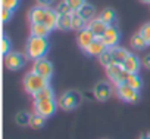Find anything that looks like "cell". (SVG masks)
<instances>
[{"label": "cell", "mask_w": 150, "mask_h": 139, "mask_svg": "<svg viewBox=\"0 0 150 139\" xmlns=\"http://www.w3.org/2000/svg\"><path fill=\"white\" fill-rule=\"evenodd\" d=\"M28 21H30V24H43L52 31V30L57 28L59 14L56 12V9H50L49 6L38 5L30 11Z\"/></svg>", "instance_id": "6da1fadb"}, {"label": "cell", "mask_w": 150, "mask_h": 139, "mask_svg": "<svg viewBox=\"0 0 150 139\" xmlns=\"http://www.w3.org/2000/svg\"><path fill=\"white\" fill-rule=\"evenodd\" d=\"M47 50H49V42L46 37H35V36L28 37L25 44V53L30 59L37 61L40 58H44Z\"/></svg>", "instance_id": "7a4b0ae2"}, {"label": "cell", "mask_w": 150, "mask_h": 139, "mask_svg": "<svg viewBox=\"0 0 150 139\" xmlns=\"http://www.w3.org/2000/svg\"><path fill=\"white\" fill-rule=\"evenodd\" d=\"M46 86H49V80L44 79L43 76H40V74L35 73V71H31V73H28V74L24 77V87H25V90H27L28 93H31V95L37 93L38 90L44 89Z\"/></svg>", "instance_id": "3957f363"}, {"label": "cell", "mask_w": 150, "mask_h": 139, "mask_svg": "<svg viewBox=\"0 0 150 139\" xmlns=\"http://www.w3.org/2000/svg\"><path fill=\"white\" fill-rule=\"evenodd\" d=\"M81 99H83V96H81L80 92H77V90H68V92H65V93L59 98L57 105H59L62 110L69 111V110L77 108V107L81 104Z\"/></svg>", "instance_id": "277c9868"}, {"label": "cell", "mask_w": 150, "mask_h": 139, "mask_svg": "<svg viewBox=\"0 0 150 139\" xmlns=\"http://www.w3.org/2000/svg\"><path fill=\"white\" fill-rule=\"evenodd\" d=\"M27 62V56H24L22 53H18V52H9L5 55V65L8 70L11 71H16V70H21Z\"/></svg>", "instance_id": "5b68a950"}, {"label": "cell", "mask_w": 150, "mask_h": 139, "mask_svg": "<svg viewBox=\"0 0 150 139\" xmlns=\"http://www.w3.org/2000/svg\"><path fill=\"white\" fill-rule=\"evenodd\" d=\"M106 74H108V77H109L116 86L125 83L127 76H128V73L124 70V67L119 65V64H112V65L106 67Z\"/></svg>", "instance_id": "8992f818"}, {"label": "cell", "mask_w": 150, "mask_h": 139, "mask_svg": "<svg viewBox=\"0 0 150 139\" xmlns=\"http://www.w3.org/2000/svg\"><path fill=\"white\" fill-rule=\"evenodd\" d=\"M116 92H118V96L125 101V102H129V104H135L140 101V92L129 87L128 85L122 83V85H118L116 86Z\"/></svg>", "instance_id": "52a82bcc"}, {"label": "cell", "mask_w": 150, "mask_h": 139, "mask_svg": "<svg viewBox=\"0 0 150 139\" xmlns=\"http://www.w3.org/2000/svg\"><path fill=\"white\" fill-rule=\"evenodd\" d=\"M57 104L54 102V99H44V101H35L34 104V110L37 114L43 115L44 118H49L54 114Z\"/></svg>", "instance_id": "ba28073f"}, {"label": "cell", "mask_w": 150, "mask_h": 139, "mask_svg": "<svg viewBox=\"0 0 150 139\" xmlns=\"http://www.w3.org/2000/svg\"><path fill=\"white\" fill-rule=\"evenodd\" d=\"M33 71L38 73L40 76H43L44 79L50 80L52 76H53V65L50 61H47L46 58H40L37 61H34V68Z\"/></svg>", "instance_id": "9c48e42d"}, {"label": "cell", "mask_w": 150, "mask_h": 139, "mask_svg": "<svg viewBox=\"0 0 150 139\" xmlns=\"http://www.w3.org/2000/svg\"><path fill=\"white\" fill-rule=\"evenodd\" d=\"M119 31H118V28L115 27V25H109L108 27V30L105 31V34L102 36V40H103V43L110 49V47H115V46H118V42H119Z\"/></svg>", "instance_id": "30bf717a"}, {"label": "cell", "mask_w": 150, "mask_h": 139, "mask_svg": "<svg viewBox=\"0 0 150 139\" xmlns=\"http://www.w3.org/2000/svg\"><path fill=\"white\" fill-rule=\"evenodd\" d=\"M96 40V36L93 34V31L88 28V27H86V28H83L81 31H78V36H77V43H78V46H80V49H83V50H86L93 42Z\"/></svg>", "instance_id": "8fae6325"}, {"label": "cell", "mask_w": 150, "mask_h": 139, "mask_svg": "<svg viewBox=\"0 0 150 139\" xmlns=\"http://www.w3.org/2000/svg\"><path fill=\"white\" fill-rule=\"evenodd\" d=\"M93 93H94V98H96L97 101H102V102H103V101H106V99H109V98L112 96V87H110L109 83L100 82V83H97V85L94 86Z\"/></svg>", "instance_id": "7c38bea8"}, {"label": "cell", "mask_w": 150, "mask_h": 139, "mask_svg": "<svg viewBox=\"0 0 150 139\" xmlns=\"http://www.w3.org/2000/svg\"><path fill=\"white\" fill-rule=\"evenodd\" d=\"M124 70L128 74H137L140 71V67H141V61L138 59V56H135L134 53H129L128 58L124 61L122 64Z\"/></svg>", "instance_id": "4fadbf2b"}, {"label": "cell", "mask_w": 150, "mask_h": 139, "mask_svg": "<svg viewBox=\"0 0 150 139\" xmlns=\"http://www.w3.org/2000/svg\"><path fill=\"white\" fill-rule=\"evenodd\" d=\"M87 27L93 31V34L96 36V39H102V36L105 34V31L108 30L109 25H106L100 18H93L91 21L87 22Z\"/></svg>", "instance_id": "5bb4252c"}, {"label": "cell", "mask_w": 150, "mask_h": 139, "mask_svg": "<svg viewBox=\"0 0 150 139\" xmlns=\"http://www.w3.org/2000/svg\"><path fill=\"white\" fill-rule=\"evenodd\" d=\"M106 49H109V47L103 43V40H102V39H96L84 52H86L87 55H90V56H100Z\"/></svg>", "instance_id": "9a60e30c"}, {"label": "cell", "mask_w": 150, "mask_h": 139, "mask_svg": "<svg viewBox=\"0 0 150 139\" xmlns=\"http://www.w3.org/2000/svg\"><path fill=\"white\" fill-rule=\"evenodd\" d=\"M110 53H112V58H113V64H119L122 65L124 61L128 58L129 52L124 47H119V46H115V47H110Z\"/></svg>", "instance_id": "2e32d148"}, {"label": "cell", "mask_w": 150, "mask_h": 139, "mask_svg": "<svg viewBox=\"0 0 150 139\" xmlns=\"http://www.w3.org/2000/svg\"><path fill=\"white\" fill-rule=\"evenodd\" d=\"M99 18H100L106 25H115V24H116V12H115L112 8L103 9Z\"/></svg>", "instance_id": "e0dca14e"}, {"label": "cell", "mask_w": 150, "mask_h": 139, "mask_svg": "<svg viewBox=\"0 0 150 139\" xmlns=\"http://www.w3.org/2000/svg\"><path fill=\"white\" fill-rule=\"evenodd\" d=\"M72 18V30H77V31H81L83 28L87 27V21L78 14V12H72L71 15Z\"/></svg>", "instance_id": "ac0fdd59"}, {"label": "cell", "mask_w": 150, "mask_h": 139, "mask_svg": "<svg viewBox=\"0 0 150 139\" xmlns=\"http://www.w3.org/2000/svg\"><path fill=\"white\" fill-rule=\"evenodd\" d=\"M34 96V101H44V99H54V92L50 86H46L44 89L38 90L37 93L33 95Z\"/></svg>", "instance_id": "d6986e66"}, {"label": "cell", "mask_w": 150, "mask_h": 139, "mask_svg": "<svg viewBox=\"0 0 150 139\" xmlns=\"http://www.w3.org/2000/svg\"><path fill=\"white\" fill-rule=\"evenodd\" d=\"M30 30H31V36H35V37H47L50 33V30L43 24H31Z\"/></svg>", "instance_id": "ffe728a7"}, {"label": "cell", "mask_w": 150, "mask_h": 139, "mask_svg": "<svg viewBox=\"0 0 150 139\" xmlns=\"http://www.w3.org/2000/svg\"><path fill=\"white\" fill-rule=\"evenodd\" d=\"M77 12H78V14H80V15L87 21V22H88V21H91V19L94 18V14H96L94 6H93V5H90V3H86V5H84L80 11H77Z\"/></svg>", "instance_id": "44dd1931"}, {"label": "cell", "mask_w": 150, "mask_h": 139, "mask_svg": "<svg viewBox=\"0 0 150 139\" xmlns=\"http://www.w3.org/2000/svg\"><path fill=\"white\" fill-rule=\"evenodd\" d=\"M125 85H128L129 87L135 89V90H141V86H143V82L141 79L138 77V74H128L127 76V80H125Z\"/></svg>", "instance_id": "7402d4cb"}, {"label": "cell", "mask_w": 150, "mask_h": 139, "mask_svg": "<svg viewBox=\"0 0 150 139\" xmlns=\"http://www.w3.org/2000/svg\"><path fill=\"white\" fill-rule=\"evenodd\" d=\"M57 28L62 30V31L72 30V18H71V15H59Z\"/></svg>", "instance_id": "603a6c76"}, {"label": "cell", "mask_w": 150, "mask_h": 139, "mask_svg": "<svg viewBox=\"0 0 150 139\" xmlns=\"http://www.w3.org/2000/svg\"><path fill=\"white\" fill-rule=\"evenodd\" d=\"M131 46L134 47V49H137V50H141V49H144L146 46H149L147 44V42L144 40V37L140 34V31L138 33H135L132 37H131Z\"/></svg>", "instance_id": "cb8c5ba5"}, {"label": "cell", "mask_w": 150, "mask_h": 139, "mask_svg": "<svg viewBox=\"0 0 150 139\" xmlns=\"http://www.w3.org/2000/svg\"><path fill=\"white\" fill-rule=\"evenodd\" d=\"M44 121H46V118H44L43 115H40V114L34 112V114H31L30 126H31L33 129H41V127L44 126Z\"/></svg>", "instance_id": "d4e9b609"}, {"label": "cell", "mask_w": 150, "mask_h": 139, "mask_svg": "<svg viewBox=\"0 0 150 139\" xmlns=\"http://www.w3.org/2000/svg\"><path fill=\"white\" fill-rule=\"evenodd\" d=\"M30 120H31V114H28L27 111H19L16 114V117H15V121L19 126H28Z\"/></svg>", "instance_id": "484cf974"}, {"label": "cell", "mask_w": 150, "mask_h": 139, "mask_svg": "<svg viewBox=\"0 0 150 139\" xmlns=\"http://www.w3.org/2000/svg\"><path fill=\"white\" fill-rule=\"evenodd\" d=\"M99 61L103 67H109L113 64V58H112V53H110V49H106L100 56H99Z\"/></svg>", "instance_id": "4316f807"}, {"label": "cell", "mask_w": 150, "mask_h": 139, "mask_svg": "<svg viewBox=\"0 0 150 139\" xmlns=\"http://www.w3.org/2000/svg\"><path fill=\"white\" fill-rule=\"evenodd\" d=\"M56 12L59 14V15H72V8L65 2V0H63V2H60L59 5H57V8H56Z\"/></svg>", "instance_id": "83f0119b"}, {"label": "cell", "mask_w": 150, "mask_h": 139, "mask_svg": "<svg viewBox=\"0 0 150 139\" xmlns=\"http://www.w3.org/2000/svg\"><path fill=\"white\" fill-rule=\"evenodd\" d=\"M65 2L72 8V11L74 12H77V11H80L87 2H86V0H65Z\"/></svg>", "instance_id": "f1b7e54d"}, {"label": "cell", "mask_w": 150, "mask_h": 139, "mask_svg": "<svg viewBox=\"0 0 150 139\" xmlns=\"http://www.w3.org/2000/svg\"><path fill=\"white\" fill-rule=\"evenodd\" d=\"M18 5H19V0H2V8L9 11H15Z\"/></svg>", "instance_id": "f546056e"}, {"label": "cell", "mask_w": 150, "mask_h": 139, "mask_svg": "<svg viewBox=\"0 0 150 139\" xmlns=\"http://www.w3.org/2000/svg\"><path fill=\"white\" fill-rule=\"evenodd\" d=\"M140 34L144 37V40L147 42V44H150V22L141 27V30H140Z\"/></svg>", "instance_id": "4dcf8cb0"}, {"label": "cell", "mask_w": 150, "mask_h": 139, "mask_svg": "<svg viewBox=\"0 0 150 139\" xmlns=\"http://www.w3.org/2000/svg\"><path fill=\"white\" fill-rule=\"evenodd\" d=\"M2 52H3V55H6V53L11 52V42H9L8 36H3V40H2Z\"/></svg>", "instance_id": "1f68e13d"}, {"label": "cell", "mask_w": 150, "mask_h": 139, "mask_svg": "<svg viewBox=\"0 0 150 139\" xmlns=\"http://www.w3.org/2000/svg\"><path fill=\"white\" fill-rule=\"evenodd\" d=\"M12 12L13 11H9V9H2V19H3V22H8L11 18H12Z\"/></svg>", "instance_id": "d6a6232c"}, {"label": "cell", "mask_w": 150, "mask_h": 139, "mask_svg": "<svg viewBox=\"0 0 150 139\" xmlns=\"http://www.w3.org/2000/svg\"><path fill=\"white\" fill-rule=\"evenodd\" d=\"M141 65H143L146 70H150V53H147V55L141 59Z\"/></svg>", "instance_id": "836d02e7"}, {"label": "cell", "mask_w": 150, "mask_h": 139, "mask_svg": "<svg viewBox=\"0 0 150 139\" xmlns=\"http://www.w3.org/2000/svg\"><path fill=\"white\" fill-rule=\"evenodd\" d=\"M38 2V5H41V6H50L54 0H37Z\"/></svg>", "instance_id": "e575fe53"}, {"label": "cell", "mask_w": 150, "mask_h": 139, "mask_svg": "<svg viewBox=\"0 0 150 139\" xmlns=\"http://www.w3.org/2000/svg\"><path fill=\"white\" fill-rule=\"evenodd\" d=\"M140 139H150V133H147V135H143Z\"/></svg>", "instance_id": "d590c367"}, {"label": "cell", "mask_w": 150, "mask_h": 139, "mask_svg": "<svg viewBox=\"0 0 150 139\" xmlns=\"http://www.w3.org/2000/svg\"><path fill=\"white\" fill-rule=\"evenodd\" d=\"M141 2H144V3H149V5H150V0H141Z\"/></svg>", "instance_id": "8d00e7d4"}]
</instances>
